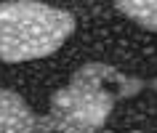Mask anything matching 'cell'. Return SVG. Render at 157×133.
Masks as SVG:
<instances>
[{"mask_svg":"<svg viewBox=\"0 0 157 133\" xmlns=\"http://www.w3.org/2000/svg\"><path fill=\"white\" fill-rule=\"evenodd\" d=\"M133 133H141V131H133Z\"/></svg>","mask_w":157,"mask_h":133,"instance_id":"6","label":"cell"},{"mask_svg":"<svg viewBox=\"0 0 157 133\" xmlns=\"http://www.w3.org/2000/svg\"><path fill=\"white\" fill-rule=\"evenodd\" d=\"M147 85L104 61H88L72 75L67 88L51 96L43 115L45 133H96L112 115L117 99H131Z\"/></svg>","mask_w":157,"mask_h":133,"instance_id":"1","label":"cell"},{"mask_svg":"<svg viewBox=\"0 0 157 133\" xmlns=\"http://www.w3.org/2000/svg\"><path fill=\"white\" fill-rule=\"evenodd\" d=\"M75 32V16L37 0L0 3V61L21 64L56 53Z\"/></svg>","mask_w":157,"mask_h":133,"instance_id":"2","label":"cell"},{"mask_svg":"<svg viewBox=\"0 0 157 133\" xmlns=\"http://www.w3.org/2000/svg\"><path fill=\"white\" fill-rule=\"evenodd\" d=\"M115 8L147 32H157V0H117Z\"/></svg>","mask_w":157,"mask_h":133,"instance_id":"4","label":"cell"},{"mask_svg":"<svg viewBox=\"0 0 157 133\" xmlns=\"http://www.w3.org/2000/svg\"><path fill=\"white\" fill-rule=\"evenodd\" d=\"M144 85H147V88H152V91L157 93V77H155V80H147V83H144Z\"/></svg>","mask_w":157,"mask_h":133,"instance_id":"5","label":"cell"},{"mask_svg":"<svg viewBox=\"0 0 157 133\" xmlns=\"http://www.w3.org/2000/svg\"><path fill=\"white\" fill-rule=\"evenodd\" d=\"M0 133H45L37 115L16 91L0 88Z\"/></svg>","mask_w":157,"mask_h":133,"instance_id":"3","label":"cell"}]
</instances>
